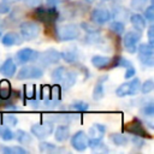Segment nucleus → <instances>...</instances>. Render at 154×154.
Returning a JSON list of instances; mask_svg holds the SVG:
<instances>
[{
	"instance_id": "f257e3e1",
	"label": "nucleus",
	"mask_w": 154,
	"mask_h": 154,
	"mask_svg": "<svg viewBox=\"0 0 154 154\" xmlns=\"http://www.w3.org/2000/svg\"><path fill=\"white\" fill-rule=\"evenodd\" d=\"M35 17L45 24L46 28L53 29L55 28V23L59 19V11L57 10V6H48V7H36L34 10Z\"/></svg>"
},
{
	"instance_id": "f03ea898",
	"label": "nucleus",
	"mask_w": 154,
	"mask_h": 154,
	"mask_svg": "<svg viewBox=\"0 0 154 154\" xmlns=\"http://www.w3.org/2000/svg\"><path fill=\"white\" fill-rule=\"evenodd\" d=\"M54 35L61 42L73 41L81 36V26L75 23H65L54 28Z\"/></svg>"
},
{
	"instance_id": "7ed1b4c3",
	"label": "nucleus",
	"mask_w": 154,
	"mask_h": 154,
	"mask_svg": "<svg viewBox=\"0 0 154 154\" xmlns=\"http://www.w3.org/2000/svg\"><path fill=\"white\" fill-rule=\"evenodd\" d=\"M140 87H141V81L138 77L134 76L130 78L128 82L122 83L117 89H116V95L118 97H125V96H135L140 93Z\"/></svg>"
},
{
	"instance_id": "20e7f679",
	"label": "nucleus",
	"mask_w": 154,
	"mask_h": 154,
	"mask_svg": "<svg viewBox=\"0 0 154 154\" xmlns=\"http://www.w3.org/2000/svg\"><path fill=\"white\" fill-rule=\"evenodd\" d=\"M45 71L41 66L37 65H30V64H24L18 72H16V78L18 81H25V79H37L43 77Z\"/></svg>"
},
{
	"instance_id": "39448f33",
	"label": "nucleus",
	"mask_w": 154,
	"mask_h": 154,
	"mask_svg": "<svg viewBox=\"0 0 154 154\" xmlns=\"http://www.w3.org/2000/svg\"><path fill=\"white\" fill-rule=\"evenodd\" d=\"M60 60H61L60 52L55 48H48L43 52H38V55L36 59L38 65L43 66V67H47L51 65H57Z\"/></svg>"
},
{
	"instance_id": "423d86ee",
	"label": "nucleus",
	"mask_w": 154,
	"mask_h": 154,
	"mask_svg": "<svg viewBox=\"0 0 154 154\" xmlns=\"http://www.w3.org/2000/svg\"><path fill=\"white\" fill-rule=\"evenodd\" d=\"M54 130V123L51 120H46L42 123H35L31 125L30 128V134L36 137L37 140H45L48 136H51L53 134Z\"/></svg>"
},
{
	"instance_id": "0eeeda50",
	"label": "nucleus",
	"mask_w": 154,
	"mask_h": 154,
	"mask_svg": "<svg viewBox=\"0 0 154 154\" xmlns=\"http://www.w3.org/2000/svg\"><path fill=\"white\" fill-rule=\"evenodd\" d=\"M19 34L24 41H31L40 35V25L34 20H24L19 24Z\"/></svg>"
},
{
	"instance_id": "6e6552de",
	"label": "nucleus",
	"mask_w": 154,
	"mask_h": 154,
	"mask_svg": "<svg viewBox=\"0 0 154 154\" xmlns=\"http://www.w3.org/2000/svg\"><path fill=\"white\" fill-rule=\"evenodd\" d=\"M142 32H138L136 30H129L123 36V46L124 49L129 54H135L137 52V46L141 42Z\"/></svg>"
},
{
	"instance_id": "1a4fd4ad",
	"label": "nucleus",
	"mask_w": 154,
	"mask_h": 154,
	"mask_svg": "<svg viewBox=\"0 0 154 154\" xmlns=\"http://www.w3.org/2000/svg\"><path fill=\"white\" fill-rule=\"evenodd\" d=\"M124 130L130 135H137V136H141L143 138L144 137L146 138H152V136L147 131L146 126L143 125V122H141L138 118H132L130 122H128L125 124Z\"/></svg>"
},
{
	"instance_id": "9d476101",
	"label": "nucleus",
	"mask_w": 154,
	"mask_h": 154,
	"mask_svg": "<svg viewBox=\"0 0 154 154\" xmlns=\"http://www.w3.org/2000/svg\"><path fill=\"white\" fill-rule=\"evenodd\" d=\"M37 55H38V52L35 51L34 48L24 47V48H20V49H18L16 52V54H14V61L17 64H20V65L30 64V63L36 61Z\"/></svg>"
},
{
	"instance_id": "9b49d317",
	"label": "nucleus",
	"mask_w": 154,
	"mask_h": 154,
	"mask_svg": "<svg viewBox=\"0 0 154 154\" xmlns=\"http://www.w3.org/2000/svg\"><path fill=\"white\" fill-rule=\"evenodd\" d=\"M89 18L90 22L96 25H105L112 19V13L105 7H95L90 11Z\"/></svg>"
},
{
	"instance_id": "f8f14e48",
	"label": "nucleus",
	"mask_w": 154,
	"mask_h": 154,
	"mask_svg": "<svg viewBox=\"0 0 154 154\" xmlns=\"http://www.w3.org/2000/svg\"><path fill=\"white\" fill-rule=\"evenodd\" d=\"M88 135L83 130L76 131L73 135L70 136V144L77 152H84L88 148Z\"/></svg>"
},
{
	"instance_id": "ddd939ff",
	"label": "nucleus",
	"mask_w": 154,
	"mask_h": 154,
	"mask_svg": "<svg viewBox=\"0 0 154 154\" xmlns=\"http://www.w3.org/2000/svg\"><path fill=\"white\" fill-rule=\"evenodd\" d=\"M17 72V63L13 58H6L0 64V75H2L6 78H11Z\"/></svg>"
},
{
	"instance_id": "4468645a",
	"label": "nucleus",
	"mask_w": 154,
	"mask_h": 154,
	"mask_svg": "<svg viewBox=\"0 0 154 154\" xmlns=\"http://www.w3.org/2000/svg\"><path fill=\"white\" fill-rule=\"evenodd\" d=\"M53 136H54V140L57 142H59V143L66 142L70 138V136H71V131H70L69 124H60V125H58L53 130Z\"/></svg>"
},
{
	"instance_id": "2eb2a0df",
	"label": "nucleus",
	"mask_w": 154,
	"mask_h": 154,
	"mask_svg": "<svg viewBox=\"0 0 154 154\" xmlns=\"http://www.w3.org/2000/svg\"><path fill=\"white\" fill-rule=\"evenodd\" d=\"M129 19H130V23L134 28V30L138 31V32H143L147 28V20L144 19V17L138 13V12H132L130 16H129Z\"/></svg>"
},
{
	"instance_id": "dca6fc26",
	"label": "nucleus",
	"mask_w": 154,
	"mask_h": 154,
	"mask_svg": "<svg viewBox=\"0 0 154 154\" xmlns=\"http://www.w3.org/2000/svg\"><path fill=\"white\" fill-rule=\"evenodd\" d=\"M0 41H1L2 46H5V47H12V46H16V45H20L23 42L22 36L18 32H16V31H7V32H5L1 36Z\"/></svg>"
},
{
	"instance_id": "f3484780",
	"label": "nucleus",
	"mask_w": 154,
	"mask_h": 154,
	"mask_svg": "<svg viewBox=\"0 0 154 154\" xmlns=\"http://www.w3.org/2000/svg\"><path fill=\"white\" fill-rule=\"evenodd\" d=\"M108 79V76H101V78L97 79V82L94 85L93 93H91V97L94 101H100L103 99L105 96V87H103V82Z\"/></svg>"
},
{
	"instance_id": "a211bd4d",
	"label": "nucleus",
	"mask_w": 154,
	"mask_h": 154,
	"mask_svg": "<svg viewBox=\"0 0 154 154\" xmlns=\"http://www.w3.org/2000/svg\"><path fill=\"white\" fill-rule=\"evenodd\" d=\"M90 63L97 70H106V69H109L111 58L109 57H106V55H99V54H96V55H93L91 57Z\"/></svg>"
},
{
	"instance_id": "6ab92c4d",
	"label": "nucleus",
	"mask_w": 154,
	"mask_h": 154,
	"mask_svg": "<svg viewBox=\"0 0 154 154\" xmlns=\"http://www.w3.org/2000/svg\"><path fill=\"white\" fill-rule=\"evenodd\" d=\"M14 138L23 147L24 146H30L32 143V135L29 134L28 131L23 130V129H19V130L14 131Z\"/></svg>"
},
{
	"instance_id": "aec40b11",
	"label": "nucleus",
	"mask_w": 154,
	"mask_h": 154,
	"mask_svg": "<svg viewBox=\"0 0 154 154\" xmlns=\"http://www.w3.org/2000/svg\"><path fill=\"white\" fill-rule=\"evenodd\" d=\"M107 131V128L106 125L103 124H100V123H95L93 124L89 130H88V137H96V138H103L105 134Z\"/></svg>"
},
{
	"instance_id": "412c9836",
	"label": "nucleus",
	"mask_w": 154,
	"mask_h": 154,
	"mask_svg": "<svg viewBox=\"0 0 154 154\" xmlns=\"http://www.w3.org/2000/svg\"><path fill=\"white\" fill-rule=\"evenodd\" d=\"M77 76H78V73L76 71L67 70L66 73H65V76H64V78H63V81H61V83H60V85L64 89H70L77 82Z\"/></svg>"
},
{
	"instance_id": "4be33fe9",
	"label": "nucleus",
	"mask_w": 154,
	"mask_h": 154,
	"mask_svg": "<svg viewBox=\"0 0 154 154\" xmlns=\"http://www.w3.org/2000/svg\"><path fill=\"white\" fill-rule=\"evenodd\" d=\"M13 96V91L11 88V83L7 78L0 81V99L2 100H11Z\"/></svg>"
},
{
	"instance_id": "5701e85b",
	"label": "nucleus",
	"mask_w": 154,
	"mask_h": 154,
	"mask_svg": "<svg viewBox=\"0 0 154 154\" xmlns=\"http://www.w3.org/2000/svg\"><path fill=\"white\" fill-rule=\"evenodd\" d=\"M0 153H2V154H28V150L20 144H18V146L0 144Z\"/></svg>"
},
{
	"instance_id": "b1692460",
	"label": "nucleus",
	"mask_w": 154,
	"mask_h": 154,
	"mask_svg": "<svg viewBox=\"0 0 154 154\" xmlns=\"http://www.w3.org/2000/svg\"><path fill=\"white\" fill-rule=\"evenodd\" d=\"M60 57H61V60H64L67 64H75L78 60V53L72 48H67V49L61 51Z\"/></svg>"
},
{
	"instance_id": "393cba45",
	"label": "nucleus",
	"mask_w": 154,
	"mask_h": 154,
	"mask_svg": "<svg viewBox=\"0 0 154 154\" xmlns=\"http://www.w3.org/2000/svg\"><path fill=\"white\" fill-rule=\"evenodd\" d=\"M109 141L117 146V147H125L129 143V137L124 134H119V132H113L109 135Z\"/></svg>"
},
{
	"instance_id": "a878e982",
	"label": "nucleus",
	"mask_w": 154,
	"mask_h": 154,
	"mask_svg": "<svg viewBox=\"0 0 154 154\" xmlns=\"http://www.w3.org/2000/svg\"><path fill=\"white\" fill-rule=\"evenodd\" d=\"M88 148H90L93 152H100V150L107 152L108 150L106 144L102 142V138H96V137H89V140H88Z\"/></svg>"
},
{
	"instance_id": "bb28decb",
	"label": "nucleus",
	"mask_w": 154,
	"mask_h": 154,
	"mask_svg": "<svg viewBox=\"0 0 154 154\" xmlns=\"http://www.w3.org/2000/svg\"><path fill=\"white\" fill-rule=\"evenodd\" d=\"M66 71H67V69L65 66H57V67H54L53 71L51 72L52 81L55 84H60L63 78H64V76H65V73H66Z\"/></svg>"
},
{
	"instance_id": "cd10ccee",
	"label": "nucleus",
	"mask_w": 154,
	"mask_h": 154,
	"mask_svg": "<svg viewBox=\"0 0 154 154\" xmlns=\"http://www.w3.org/2000/svg\"><path fill=\"white\" fill-rule=\"evenodd\" d=\"M108 30H109L112 34H114L116 36H120V35H123V34L125 32V24H124L123 22H120V20L114 19V20H112V22L109 23Z\"/></svg>"
},
{
	"instance_id": "c85d7f7f",
	"label": "nucleus",
	"mask_w": 154,
	"mask_h": 154,
	"mask_svg": "<svg viewBox=\"0 0 154 154\" xmlns=\"http://www.w3.org/2000/svg\"><path fill=\"white\" fill-rule=\"evenodd\" d=\"M0 138L5 142L13 141L14 140V131H12L10 126L0 124Z\"/></svg>"
},
{
	"instance_id": "c756f323",
	"label": "nucleus",
	"mask_w": 154,
	"mask_h": 154,
	"mask_svg": "<svg viewBox=\"0 0 154 154\" xmlns=\"http://www.w3.org/2000/svg\"><path fill=\"white\" fill-rule=\"evenodd\" d=\"M47 120H51L53 123L60 122L61 124H69L72 120V114H66V113H58V114H51Z\"/></svg>"
},
{
	"instance_id": "7c9ffc66",
	"label": "nucleus",
	"mask_w": 154,
	"mask_h": 154,
	"mask_svg": "<svg viewBox=\"0 0 154 154\" xmlns=\"http://www.w3.org/2000/svg\"><path fill=\"white\" fill-rule=\"evenodd\" d=\"M63 148H59L58 146L51 143V142H46L42 140V142L38 144V150L41 153H54V152H59Z\"/></svg>"
},
{
	"instance_id": "2f4dec72",
	"label": "nucleus",
	"mask_w": 154,
	"mask_h": 154,
	"mask_svg": "<svg viewBox=\"0 0 154 154\" xmlns=\"http://www.w3.org/2000/svg\"><path fill=\"white\" fill-rule=\"evenodd\" d=\"M70 108L76 112H88L89 111V103L83 100H76L70 105Z\"/></svg>"
},
{
	"instance_id": "473e14b6",
	"label": "nucleus",
	"mask_w": 154,
	"mask_h": 154,
	"mask_svg": "<svg viewBox=\"0 0 154 154\" xmlns=\"http://www.w3.org/2000/svg\"><path fill=\"white\" fill-rule=\"evenodd\" d=\"M140 114L146 117V118H152L154 116V103L152 101L146 102L141 108H140Z\"/></svg>"
},
{
	"instance_id": "72a5a7b5",
	"label": "nucleus",
	"mask_w": 154,
	"mask_h": 154,
	"mask_svg": "<svg viewBox=\"0 0 154 154\" xmlns=\"http://www.w3.org/2000/svg\"><path fill=\"white\" fill-rule=\"evenodd\" d=\"M1 124L6 125V126H10V128H14L18 124V118L16 116L11 114V113L10 114H4L1 117Z\"/></svg>"
},
{
	"instance_id": "f704fd0d",
	"label": "nucleus",
	"mask_w": 154,
	"mask_h": 154,
	"mask_svg": "<svg viewBox=\"0 0 154 154\" xmlns=\"http://www.w3.org/2000/svg\"><path fill=\"white\" fill-rule=\"evenodd\" d=\"M138 60L146 67L154 66V54H138Z\"/></svg>"
},
{
	"instance_id": "c9c22d12",
	"label": "nucleus",
	"mask_w": 154,
	"mask_h": 154,
	"mask_svg": "<svg viewBox=\"0 0 154 154\" xmlns=\"http://www.w3.org/2000/svg\"><path fill=\"white\" fill-rule=\"evenodd\" d=\"M153 90H154V81H153L152 78H148V79H146L143 83H141L140 91H141L143 95L150 94Z\"/></svg>"
},
{
	"instance_id": "e433bc0d",
	"label": "nucleus",
	"mask_w": 154,
	"mask_h": 154,
	"mask_svg": "<svg viewBox=\"0 0 154 154\" xmlns=\"http://www.w3.org/2000/svg\"><path fill=\"white\" fill-rule=\"evenodd\" d=\"M142 11H143V14H142V16H143L144 19L147 20V23L153 24V22H154V5L150 4V5L146 6Z\"/></svg>"
},
{
	"instance_id": "4c0bfd02",
	"label": "nucleus",
	"mask_w": 154,
	"mask_h": 154,
	"mask_svg": "<svg viewBox=\"0 0 154 154\" xmlns=\"http://www.w3.org/2000/svg\"><path fill=\"white\" fill-rule=\"evenodd\" d=\"M138 54H154V45H150L148 42L146 43H138L137 46V52Z\"/></svg>"
},
{
	"instance_id": "58836bf2",
	"label": "nucleus",
	"mask_w": 154,
	"mask_h": 154,
	"mask_svg": "<svg viewBox=\"0 0 154 154\" xmlns=\"http://www.w3.org/2000/svg\"><path fill=\"white\" fill-rule=\"evenodd\" d=\"M96 24H94V23H88V22H83V23H81V28H83L89 35H96V34H99L100 32V29L97 28V26H95Z\"/></svg>"
},
{
	"instance_id": "ea45409f",
	"label": "nucleus",
	"mask_w": 154,
	"mask_h": 154,
	"mask_svg": "<svg viewBox=\"0 0 154 154\" xmlns=\"http://www.w3.org/2000/svg\"><path fill=\"white\" fill-rule=\"evenodd\" d=\"M129 142H131L134 144V147L137 148V149L143 148L144 144H146V140L141 136H137V135H132L131 137H129Z\"/></svg>"
},
{
	"instance_id": "a19ab883",
	"label": "nucleus",
	"mask_w": 154,
	"mask_h": 154,
	"mask_svg": "<svg viewBox=\"0 0 154 154\" xmlns=\"http://www.w3.org/2000/svg\"><path fill=\"white\" fill-rule=\"evenodd\" d=\"M148 1L149 0H131L130 1V6L135 11H142L146 7V5H147Z\"/></svg>"
},
{
	"instance_id": "79ce46f5",
	"label": "nucleus",
	"mask_w": 154,
	"mask_h": 154,
	"mask_svg": "<svg viewBox=\"0 0 154 154\" xmlns=\"http://www.w3.org/2000/svg\"><path fill=\"white\" fill-rule=\"evenodd\" d=\"M24 91H25V97L28 100H31L36 97V85H24Z\"/></svg>"
},
{
	"instance_id": "37998d69",
	"label": "nucleus",
	"mask_w": 154,
	"mask_h": 154,
	"mask_svg": "<svg viewBox=\"0 0 154 154\" xmlns=\"http://www.w3.org/2000/svg\"><path fill=\"white\" fill-rule=\"evenodd\" d=\"M10 11H11L10 2H7L6 0H1L0 1V14H6Z\"/></svg>"
},
{
	"instance_id": "c03bdc74",
	"label": "nucleus",
	"mask_w": 154,
	"mask_h": 154,
	"mask_svg": "<svg viewBox=\"0 0 154 154\" xmlns=\"http://www.w3.org/2000/svg\"><path fill=\"white\" fill-rule=\"evenodd\" d=\"M147 29V38H148V43L154 45V25L150 24Z\"/></svg>"
},
{
	"instance_id": "a18cd8bd",
	"label": "nucleus",
	"mask_w": 154,
	"mask_h": 154,
	"mask_svg": "<svg viewBox=\"0 0 154 154\" xmlns=\"http://www.w3.org/2000/svg\"><path fill=\"white\" fill-rule=\"evenodd\" d=\"M134 76H136V69L131 65V66H128L126 69H125V73H124V78L125 79H130V78H132Z\"/></svg>"
},
{
	"instance_id": "49530a36",
	"label": "nucleus",
	"mask_w": 154,
	"mask_h": 154,
	"mask_svg": "<svg viewBox=\"0 0 154 154\" xmlns=\"http://www.w3.org/2000/svg\"><path fill=\"white\" fill-rule=\"evenodd\" d=\"M1 36H2V26L0 25V38H1Z\"/></svg>"
},
{
	"instance_id": "de8ad7c7",
	"label": "nucleus",
	"mask_w": 154,
	"mask_h": 154,
	"mask_svg": "<svg viewBox=\"0 0 154 154\" xmlns=\"http://www.w3.org/2000/svg\"><path fill=\"white\" fill-rule=\"evenodd\" d=\"M85 1H87V2H94L95 0H85Z\"/></svg>"
},
{
	"instance_id": "09e8293b",
	"label": "nucleus",
	"mask_w": 154,
	"mask_h": 154,
	"mask_svg": "<svg viewBox=\"0 0 154 154\" xmlns=\"http://www.w3.org/2000/svg\"><path fill=\"white\" fill-rule=\"evenodd\" d=\"M1 117H2V116H1V114H0V124H1Z\"/></svg>"
},
{
	"instance_id": "8fccbe9b",
	"label": "nucleus",
	"mask_w": 154,
	"mask_h": 154,
	"mask_svg": "<svg viewBox=\"0 0 154 154\" xmlns=\"http://www.w3.org/2000/svg\"><path fill=\"white\" fill-rule=\"evenodd\" d=\"M105 1H108V0H105Z\"/></svg>"
}]
</instances>
